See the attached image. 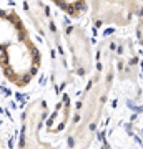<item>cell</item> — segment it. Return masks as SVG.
Listing matches in <instances>:
<instances>
[{
  "label": "cell",
  "instance_id": "cell-4",
  "mask_svg": "<svg viewBox=\"0 0 143 149\" xmlns=\"http://www.w3.org/2000/svg\"><path fill=\"white\" fill-rule=\"evenodd\" d=\"M48 118V108L43 100H33L27 104L22 114L18 149H58L50 143L42 141L40 131Z\"/></svg>",
  "mask_w": 143,
  "mask_h": 149
},
{
  "label": "cell",
  "instance_id": "cell-10",
  "mask_svg": "<svg viewBox=\"0 0 143 149\" xmlns=\"http://www.w3.org/2000/svg\"><path fill=\"white\" fill-rule=\"evenodd\" d=\"M137 2V8H135V17L138 18L137 25V35L140 43L143 45V0H135Z\"/></svg>",
  "mask_w": 143,
  "mask_h": 149
},
{
  "label": "cell",
  "instance_id": "cell-1",
  "mask_svg": "<svg viewBox=\"0 0 143 149\" xmlns=\"http://www.w3.org/2000/svg\"><path fill=\"white\" fill-rule=\"evenodd\" d=\"M113 48L115 38H108L100 43L97 53L95 73L77 103L72 124L67 133V149H88L95 139L97 128L115 78Z\"/></svg>",
  "mask_w": 143,
  "mask_h": 149
},
{
  "label": "cell",
  "instance_id": "cell-9",
  "mask_svg": "<svg viewBox=\"0 0 143 149\" xmlns=\"http://www.w3.org/2000/svg\"><path fill=\"white\" fill-rule=\"evenodd\" d=\"M52 2L70 17H80L88 5V0H52Z\"/></svg>",
  "mask_w": 143,
  "mask_h": 149
},
{
  "label": "cell",
  "instance_id": "cell-7",
  "mask_svg": "<svg viewBox=\"0 0 143 149\" xmlns=\"http://www.w3.org/2000/svg\"><path fill=\"white\" fill-rule=\"evenodd\" d=\"M113 60L120 78H135L138 70V60L130 40H120V42L115 40Z\"/></svg>",
  "mask_w": 143,
  "mask_h": 149
},
{
  "label": "cell",
  "instance_id": "cell-2",
  "mask_svg": "<svg viewBox=\"0 0 143 149\" xmlns=\"http://www.w3.org/2000/svg\"><path fill=\"white\" fill-rule=\"evenodd\" d=\"M40 65L42 55L20 15L0 7V68L4 76L12 85L23 88L37 76Z\"/></svg>",
  "mask_w": 143,
  "mask_h": 149
},
{
  "label": "cell",
  "instance_id": "cell-8",
  "mask_svg": "<svg viewBox=\"0 0 143 149\" xmlns=\"http://www.w3.org/2000/svg\"><path fill=\"white\" fill-rule=\"evenodd\" d=\"M68 114H70V100L68 96H63V100L58 103V106L52 113V116L47 118V129L50 133H58L60 129H63L65 123L68 121Z\"/></svg>",
  "mask_w": 143,
  "mask_h": 149
},
{
  "label": "cell",
  "instance_id": "cell-3",
  "mask_svg": "<svg viewBox=\"0 0 143 149\" xmlns=\"http://www.w3.org/2000/svg\"><path fill=\"white\" fill-rule=\"evenodd\" d=\"M23 8L27 17L33 23L38 35L45 40L47 47L52 52L53 61V80L63 85L67 76V61H65L63 48H62V37H60L58 27L53 20V15L47 3L43 0H23Z\"/></svg>",
  "mask_w": 143,
  "mask_h": 149
},
{
  "label": "cell",
  "instance_id": "cell-6",
  "mask_svg": "<svg viewBox=\"0 0 143 149\" xmlns=\"http://www.w3.org/2000/svg\"><path fill=\"white\" fill-rule=\"evenodd\" d=\"M67 47L72 55V66L77 76L83 78L93 70V52L87 33L78 25H70L65 30Z\"/></svg>",
  "mask_w": 143,
  "mask_h": 149
},
{
  "label": "cell",
  "instance_id": "cell-5",
  "mask_svg": "<svg viewBox=\"0 0 143 149\" xmlns=\"http://www.w3.org/2000/svg\"><path fill=\"white\" fill-rule=\"evenodd\" d=\"M135 0H92V22L95 27H125L135 17Z\"/></svg>",
  "mask_w": 143,
  "mask_h": 149
}]
</instances>
